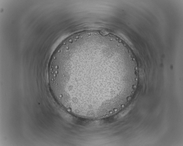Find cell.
I'll use <instances>...</instances> for the list:
<instances>
[{"instance_id": "1", "label": "cell", "mask_w": 183, "mask_h": 146, "mask_svg": "<svg viewBox=\"0 0 183 146\" xmlns=\"http://www.w3.org/2000/svg\"><path fill=\"white\" fill-rule=\"evenodd\" d=\"M122 59L96 43L78 45L54 59L50 70L55 94L74 104L92 107L112 99L125 85Z\"/></svg>"}]
</instances>
